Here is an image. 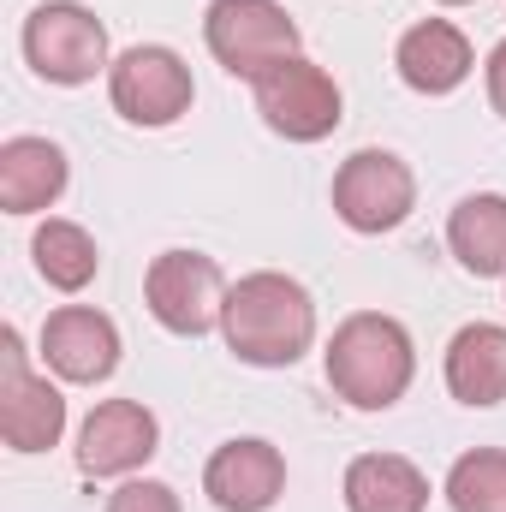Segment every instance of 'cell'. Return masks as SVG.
I'll return each mask as SVG.
<instances>
[{
    "mask_svg": "<svg viewBox=\"0 0 506 512\" xmlns=\"http://www.w3.org/2000/svg\"><path fill=\"white\" fill-rule=\"evenodd\" d=\"M221 334H227V352L239 364H251V370H292L310 352V340H316V304H310V292L292 274L256 268V274L227 286Z\"/></svg>",
    "mask_w": 506,
    "mask_h": 512,
    "instance_id": "1",
    "label": "cell"
},
{
    "mask_svg": "<svg viewBox=\"0 0 506 512\" xmlns=\"http://www.w3.org/2000/svg\"><path fill=\"white\" fill-rule=\"evenodd\" d=\"M417 376V352L399 316L381 310H358L334 328L328 340V387L358 405V411H387L405 399V387Z\"/></svg>",
    "mask_w": 506,
    "mask_h": 512,
    "instance_id": "2",
    "label": "cell"
},
{
    "mask_svg": "<svg viewBox=\"0 0 506 512\" xmlns=\"http://www.w3.org/2000/svg\"><path fill=\"white\" fill-rule=\"evenodd\" d=\"M203 42L233 78H262L268 66L298 54V24L280 0H209Z\"/></svg>",
    "mask_w": 506,
    "mask_h": 512,
    "instance_id": "3",
    "label": "cell"
},
{
    "mask_svg": "<svg viewBox=\"0 0 506 512\" xmlns=\"http://www.w3.org/2000/svg\"><path fill=\"white\" fill-rule=\"evenodd\" d=\"M251 90H256V114H262V126L274 131V137H286V143H322L328 131L346 120V96H340V84H334L316 60H304V54L268 66Z\"/></svg>",
    "mask_w": 506,
    "mask_h": 512,
    "instance_id": "4",
    "label": "cell"
},
{
    "mask_svg": "<svg viewBox=\"0 0 506 512\" xmlns=\"http://www.w3.org/2000/svg\"><path fill=\"white\" fill-rule=\"evenodd\" d=\"M24 60L48 84H90L108 66V24L78 0H48L24 18Z\"/></svg>",
    "mask_w": 506,
    "mask_h": 512,
    "instance_id": "5",
    "label": "cell"
},
{
    "mask_svg": "<svg viewBox=\"0 0 506 512\" xmlns=\"http://www.w3.org/2000/svg\"><path fill=\"white\" fill-rule=\"evenodd\" d=\"M143 304L149 316L179 334V340H197L221 322V304H227V280H221V262L203 251H161L143 274Z\"/></svg>",
    "mask_w": 506,
    "mask_h": 512,
    "instance_id": "6",
    "label": "cell"
},
{
    "mask_svg": "<svg viewBox=\"0 0 506 512\" xmlns=\"http://www.w3.org/2000/svg\"><path fill=\"white\" fill-rule=\"evenodd\" d=\"M411 209H417V179H411V167L393 149H358V155L340 161V173H334V215L352 233H364V239L393 233Z\"/></svg>",
    "mask_w": 506,
    "mask_h": 512,
    "instance_id": "7",
    "label": "cell"
},
{
    "mask_svg": "<svg viewBox=\"0 0 506 512\" xmlns=\"http://www.w3.org/2000/svg\"><path fill=\"white\" fill-rule=\"evenodd\" d=\"M108 96H114V108L126 114L131 126H173V120H185L191 114V66L173 54V48H161V42H137L126 48L114 66H108Z\"/></svg>",
    "mask_w": 506,
    "mask_h": 512,
    "instance_id": "8",
    "label": "cell"
},
{
    "mask_svg": "<svg viewBox=\"0 0 506 512\" xmlns=\"http://www.w3.org/2000/svg\"><path fill=\"white\" fill-rule=\"evenodd\" d=\"M0 435L12 453H48L66 435V399L48 376L24 370L18 328L0 334Z\"/></svg>",
    "mask_w": 506,
    "mask_h": 512,
    "instance_id": "9",
    "label": "cell"
},
{
    "mask_svg": "<svg viewBox=\"0 0 506 512\" xmlns=\"http://www.w3.org/2000/svg\"><path fill=\"white\" fill-rule=\"evenodd\" d=\"M155 447H161V423L149 405L102 399L78 429V471L84 477H126V471L155 459Z\"/></svg>",
    "mask_w": 506,
    "mask_h": 512,
    "instance_id": "10",
    "label": "cell"
},
{
    "mask_svg": "<svg viewBox=\"0 0 506 512\" xmlns=\"http://www.w3.org/2000/svg\"><path fill=\"white\" fill-rule=\"evenodd\" d=\"M42 358L60 382L96 387L120 370V328H114V316H102L90 304H60L42 322Z\"/></svg>",
    "mask_w": 506,
    "mask_h": 512,
    "instance_id": "11",
    "label": "cell"
},
{
    "mask_svg": "<svg viewBox=\"0 0 506 512\" xmlns=\"http://www.w3.org/2000/svg\"><path fill=\"white\" fill-rule=\"evenodd\" d=\"M203 495L221 512H268L280 495H286V459L274 441H227L209 453L203 465Z\"/></svg>",
    "mask_w": 506,
    "mask_h": 512,
    "instance_id": "12",
    "label": "cell"
},
{
    "mask_svg": "<svg viewBox=\"0 0 506 512\" xmlns=\"http://www.w3.org/2000/svg\"><path fill=\"white\" fill-rule=\"evenodd\" d=\"M393 66H399L405 90H417V96H453V90L471 78L477 60H471V42H465L447 18H423V24H411V30L399 36Z\"/></svg>",
    "mask_w": 506,
    "mask_h": 512,
    "instance_id": "13",
    "label": "cell"
},
{
    "mask_svg": "<svg viewBox=\"0 0 506 512\" xmlns=\"http://www.w3.org/2000/svg\"><path fill=\"white\" fill-rule=\"evenodd\" d=\"M66 179H72V167L54 137H6L0 143V209L6 215L54 209Z\"/></svg>",
    "mask_w": 506,
    "mask_h": 512,
    "instance_id": "14",
    "label": "cell"
},
{
    "mask_svg": "<svg viewBox=\"0 0 506 512\" xmlns=\"http://www.w3.org/2000/svg\"><path fill=\"white\" fill-rule=\"evenodd\" d=\"M447 387L459 405H501L506 399V328L465 322L447 346Z\"/></svg>",
    "mask_w": 506,
    "mask_h": 512,
    "instance_id": "15",
    "label": "cell"
},
{
    "mask_svg": "<svg viewBox=\"0 0 506 512\" xmlns=\"http://www.w3.org/2000/svg\"><path fill=\"white\" fill-rule=\"evenodd\" d=\"M429 477L399 453H364L346 465V512H423Z\"/></svg>",
    "mask_w": 506,
    "mask_h": 512,
    "instance_id": "16",
    "label": "cell"
},
{
    "mask_svg": "<svg viewBox=\"0 0 506 512\" xmlns=\"http://www.w3.org/2000/svg\"><path fill=\"white\" fill-rule=\"evenodd\" d=\"M447 245L459 256L465 274L477 280H506V197L477 191L447 215Z\"/></svg>",
    "mask_w": 506,
    "mask_h": 512,
    "instance_id": "17",
    "label": "cell"
},
{
    "mask_svg": "<svg viewBox=\"0 0 506 512\" xmlns=\"http://www.w3.org/2000/svg\"><path fill=\"white\" fill-rule=\"evenodd\" d=\"M30 256H36V274L60 292H84L102 268L96 256V239L78 227V221H42L36 239H30Z\"/></svg>",
    "mask_w": 506,
    "mask_h": 512,
    "instance_id": "18",
    "label": "cell"
},
{
    "mask_svg": "<svg viewBox=\"0 0 506 512\" xmlns=\"http://www.w3.org/2000/svg\"><path fill=\"white\" fill-rule=\"evenodd\" d=\"M453 512H506V447H471L447 471Z\"/></svg>",
    "mask_w": 506,
    "mask_h": 512,
    "instance_id": "19",
    "label": "cell"
},
{
    "mask_svg": "<svg viewBox=\"0 0 506 512\" xmlns=\"http://www.w3.org/2000/svg\"><path fill=\"white\" fill-rule=\"evenodd\" d=\"M108 512H179V495L155 477H137V483H120L108 495Z\"/></svg>",
    "mask_w": 506,
    "mask_h": 512,
    "instance_id": "20",
    "label": "cell"
},
{
    "mask_svg": "<svg viewBox=\"0 0 506 512\" xmlns=\"http://www.w3.org/2000/svg\"><path fill=\"white\" fill-rule=\"evenodd\" d=\"M489 102H495V114L506 120V36L495 42V54H489Z\"/></svg>",
    "mask_w": 506,
    "mask_h": 512,
    "instance_id": "21",
    "label": "cell"
},
{
    "mask_svg": "<svg viewBox=\"0 0 506 512\" xmlns=\"http://www.w3.org/2000/svg\"><path fill=\"white\" fill-rule=\"evenodd\" d=\"M441 6H465V0H441Z\"/></svg>",
    "mask_w": 506,
    "mask_h": 512,
    "instance_id": "22",
    "label": "cell"
}]
</instances>
